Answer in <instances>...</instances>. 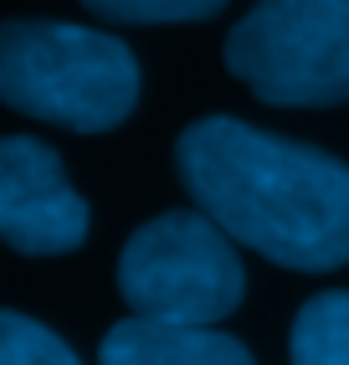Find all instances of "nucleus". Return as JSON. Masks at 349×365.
<instances>
[{
    "mask_svg": "<svg viewBox=\"0 0 349 365\" xmlns=\"http://www.w3.org/2000/svg\"><path fill=\"white\" fill-rule=\"evenodd\" d=\"M174 170L195 211L231 242L298 273L349 262V165L241 118H201L174 144Z\"/></svg>",
    "mask_w": 349,
    "mask_h": 365,
    "instance_id": "1",
    "label": "nucleus"
},
{
    "mask_svg": "<svg viewBox=\"0 0 349 365\" xmlns=\"http://www.w3.org/2000/svg\"><path fill=\"white\" fill-rule=\"evenodd\" d=\"M0 103L72 134H103L139 103V62L93 26L0 21Z\"/></svg>",
    "mask_w": 349,
    "mask_h": 365,
    "instance_id": "2",
    "label": "nucleus"
},
{
    "mask_svg": "<svg viewBox=\"0 0 349 365\" xmlns=\"http://www.w3.org/2000/svg\"><path fill=\"white\" fill-rule=\"evenodd\" d=\"M118 294L134 319L216 329L241 304L246 273L231 237L206 211H165L123 242Z\"/></svg>",
    "mask_w": 349,
    "mask_h": 365,
    "instance_id": "3",
    "label": "nucleus"
},
{
    "mask_svg": "<svg viewBox=\"0 0 349 365\" xmlns=\"http://www.w3.org/2000/svg\"><path fill=\"white\" fill-rule=\"evenodd\" d=\"M226 67L278 108L349 103V0H257L226 36Z\"/></svg>",
    "mask_w": 349,
    "mask_h": 365,
    "instance_id": "4",
    "label": "nucleus"
},
{
    "mask_svg": "<svg viewBox=\"0 0 349 365\" xmlns=\"http://www.w3.org/2000/svg\"><path fill=\"white\" fill-rule=\"evenodd\" d=\"M88 201L67 180L52 144L11 134L0 139V242L26 257H57L83 247Z\"/></svg>",
    "mask_w": 349,
    "mask_h": 365,
    "instance_id": "5",
    "label": "nucleus"
},
{
    "mask_svg": "<svg viewBox=\"0 0 349 365\" xmlns=\"http://www.w3.org/2000/svg\"><path fill=\"white\" fill-rule=\"evenodd\" d=\"M103 365H257L241 339L195 324L123 319L103 334Z\"/></svg>",
    "mask_w": 349,
    "mask_h": 365,
    "instance_id": "6",
    "label": "nucleus"
},
{
    "mask_svg": "<svg viewBox=\"0 0 349 365\" xmlns=\"http://www.w3.org/2000/svg\"><path fill=\"white\" fill-rule=\"evenodd\" d=\"M293 365H349V294H318L293 319Z\"/></svg>",
    "mask_w": 349,
    "mask_h": 365,
    "instance_id": "7",
    "label": "nucleus"
},
{
    "mask_svg": "<svg viewBox=\"0 0 349 365\" xmlns=\"http://www.w3.org/2000/svg\"><path fill=\"white\" fill-rule=\"evenodd\" d=\"M0 365H83L46 324L16 309H0Z\"/></svg>",
    "mask_w": 349,
    "mask_h": 365,
    "instance_id": "8",
    "label": "nucleus"
},
{
    "mask_svg": "<svg viewBox=\"0 0 349 365\" xmlns=\"http://www.w3.org/2000/svg\"><path fill=\"white\" fill-rule=\"evenodd\" d=\"M93 16L123 21V26H165V21H206L226 0H83Z\"/></svg>",
    "mask_w": 349,
    "mask_h": 365,
    "instance_id": "9",
    "label": "nucleus"
}]
</instances>
